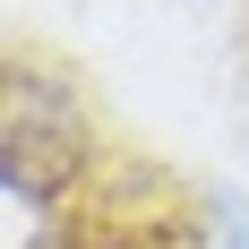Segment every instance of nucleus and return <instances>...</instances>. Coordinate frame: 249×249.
Returning a JSON list of instances; mask_svg holds the SVG:
<instances>
[{"instance_id":"1","label":"nucleus","mask_w":249,"mask_h":249,"mask_svg":"<svg viewBox=\"0 0 249 249\" xmlns=\"http://www.w3.org/2000/svg\"><path fill=\"white\" fill-rule=\"evenodd\" d=\"M86 163V121L77 103L35 69H9V189L18 198H60Z\"/></svg>"},{"instance_id":"3","label":"nucleus","mask_w":249,"mask_h":249,"mask_svg":"<svg viewBox=\"0 0 249 249\" xmlns=\"http://www.w3.org/2000/svg\"><path fill=\"white\" fill-rule=\"evenodd\" d=\"M86 249H121V241H86Z\"/></svg>"},{"instance_id":"2","label":"nucleus","mask_w":249,"mask_h":249,"mask_svg":"<svg viewBox=\"0 0 249 249\" xmlns=\"http://www.w3.org/2000/svg\"><path fill=\"white\" fill-rule=\"evenodd\" d=\"M215 224H224V249H249V198H215Z\"/></svg>"}]
</instances>
